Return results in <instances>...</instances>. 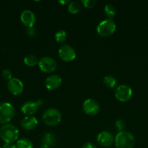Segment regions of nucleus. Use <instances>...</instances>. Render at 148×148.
<instances>
[{
  "mask_svg": "<svg viewBox=\"0 0 148 148\" xmlns=\"http://www.w3.org/2000/svg\"><path fill=\"white\" fill-rule=\"evenodd\" d=\"M19 130L14 124H6L0 128V138L5 143H15L19 140Z\"/></svg>",
  "mask_w": 148,
  "mask_h": 148,
  "instance_id": "obj_1",
  "label": "nucleus"
},
{
  "mask_svg": "<svg viewBox=\"0 0 148 148\" xmlns=\"http://www.w3.org/2000/svg\"><path fill=\"white\" fill-rule=\"evenodd\" d=\"M135 137L128 131L120 132L115 137V148H133Z\"/></svg>",
  "mask_w": 148,
  "mask_h": 148,
  "instance_id": "obj_2",
  "label": "nucleus"
},
{
  "mask_svg": "<svg viewBox=\"0 0 148 148\" xmlns=\"http://www.w3.org/2000/svg\"><path fill=\"white\" fill-rule=\"evenodd\" d=\"M42 120L46 125L49 127H55L60 123L62 120V114L60 111L57 108H48L43 114Z\"/></svg>",
  "mask_w": 148,
  "mask_h": 148,
  "instance_id": "obj_3",
  "label": "nucleus"
},
{
  "mask_svg": "<svg viewBox=\"0 0 148 148\" xmlns=\"http://www.w3.org/2000/svg\"><path fill=\"white\" fill-rule=\"evenodd\" d=\"M15 108L10 103H0V124H9L15 116Z\"/></svg>",
  "mask_w": 148,
  "mask_h": 148,
  "instance_id": "obj_4",
  "label": "nucleus"
},
{
  "mask_svg": "<svg viewBox=\"0 0 148 148\" xmlns=\"http://www.w3.org/2000/svg\"><path fill=\"white\" fill-rule=\"evenodd\" d=\"M116 25L113 20L106 19L100 22L97 26V32L102 37H109L115 33Z\"/></svg>",
  "mask_w": 148,
  "mask_h": 148,
  "instance_id": "obj_5",
  "label": "nucleus"
},
{
  "mask_svg": "<svg viewBox=\"0 0 148 148\" xmlns=\"http://www.w3.org/2000/svg\"><path fill=\"white\" fill-rule=\"evenodd\" d=\"M39 69L45 73H51L55 72L57 67V64L55 59L51 56H43L41 58L38 64Z\"/></svg>",
  "mask_w": 148,
  "mask_h": 148,
  "instance_id": "obj_6",
  "label": "nucleus"
},
{
  "mask_svg": "<svg viewBox=\"0 0 148 148\" xmlns=\"http://www.w3.org/2000/svg\"><path fill=\"white\" fill-rule=\"evenodd\" d=\"M58 55L62 61L66 62H72L76 57V51L73 47L68 44L62 45L58 50Z\"/></svg>",
  "mask_w": 148,
  "mask_h": 148,
  "instance_id": "obj_7",
  "label": "nucleus"
},
{
  "mask_svg": "<svg viewBox=\"0 0 148 148\" xmlns=\"http://www.w3.org/2000/svg\"><path fill=\"white\" fill-rule=\"evenodd\" d=\"M115 98L120 102H127L133 95V90L126 85H120L116 88L115 91Z\"/></svg>",
  "mask_w": 148,
  "mask_h": 148,
  "instance_id": "obj_8",
  "label": "nucleus"
},
{
  "mask_svg": "<svg viewBox=\"0 0 148 148\" xmlns=\"http://www.w3.org/2000/svg\"><path fill=\"white\" fill-rule=\"evenodd\" d=\"M83 110L89 116H95L100 112V107L98 102L92 98H88L83 103Z\"/></svg>",
  "mask_w": 148,
  "mask_h": 148,
  "instance_id": "obj_9",
  "label": "nucleus"
},
{
  "mask_svg": "<svg viewBox=\"0 0 148 148\" xmlns=\"http://www.w3.org/2000/svg\"><path fill=\"white\" fill-rule=\"evenodd\" d=\"M97 142L102 147H108L114 143V136L110 132L102 131L97 135Z\"/></svg>",
  "mask_w": 148,
  "mask_h": 148,
  "instance_id": "obj_10",
  "label": "nucleus"
},
{
  "mask_svg": "<svg viewBox=\"0 0 148 148\" xmlns=\"http://www.w3.org/2000/svg\"><path fill=\"white\" fill-rule=\"evenodd\" d=\"M7 88L12 95H18L23 92L24 85L22 81L18 78L12 77L7 82Z\"/></svg>",
  "mask_w": 148,
  "mask_h": 148,
  "instance_id": "obj_11",
  "label": "nucleus"
},
{
  "mask_svg": "<svg viewBox=\"0 0 148 148\" xmlns=\"http://www.w3.org/2000/svg\"><path fill=\"white\" fill-rule=\"evenodd\" d=\"M20 20L27 27H33L36 21V17L33 12L30 10H26L22 12L20 14Z\"/></svg>",
  "mask_w": 148,
  "mask_h": 148,
  "instance_id": "obj_12",
  "label": "nucleus"
},
{
  "mask_svg": "<svg viewBox=\"0 0 148 148\" xmlns=\"http://www.w3.org/2000/svg\"><path fill=\"white\" fill-rule=\"evenodd\" d=\"M62 82V79L59 75H52L46 79L45 86L49 90H55L60 87Z\"/></svg>",
  "mask_w": 148,
  "mask_h": 148,
  "instance_id": "obj_13",
  "label": "nucleus"
},
{
  "mask_svg": "<svg viewBox=\"0 0 148 148\" xmlns=\"http://www.w3.org/2000/svg\"><path fill=\"white\" fill-rule=\"evenodd\" d=\"M38 125V120L33 116H26L20 121L22 128L27 131H31L36 129Z\"/></svg>",
  "mask_w": 148,
  "mask_h": 148,
  "instance_id": "obj_14",
  "label": "nucleus"
},
{
  "mask_svg": "<svg viewBox=\"0 0 148 148\" xmlns=\"http://www.w3.org/2000/svg\"><path fill=\"white\" fill-rule=\"evenodd\" d=\"M38 108L39 106L36 101H28L23 104L21 106V111L26 116H33L38 111Z\"/></svg>",
  "mask_w": 148,
  "mask_h": 148,
  "instance_id": "obj_15",
  "label": "nucleus"
},
{
  "mask_svg": "<svg viewBox=\"0 0 148 148\" xmlns=\"http://www.w3.org/2000/svg\"><path fill=\"white\" fill-rule=\"evenodd\" d=\"M42 144H44L48 145L49 147H52L56 143V137L53 134L50 132L45 133L43 136H42Z\"/></svg>",
  "mask_w": 148,
  "mask_h": 148,
  "instance_id": "obj_16",
  "label": "nucleus"
},
{
  "mask_svg": "<svg viewBox=\"0 0 148 148\" xmlns=\"http://www.w3.org/2000/svg\"><path fill=\"white\" fill-rule=\"evenodd\" d=\"M81 9H82V4L79 1H71L68 5V12H70L71 14H77V13L80 12Z\"/></svg>",
  "mask_w": 148,
  "mask_h": 148,
  "instance_id": "obj_17",
  "label": "nucleus"
},
{
  "mask_svg": "<svg viewBox=\"0 0 148 148\" xmlns=\"http://www.w3.org/2000/svg\"><path fill=\"white\" fill-rule=\"evenodd\" d=\"M39 59H38L37 56H36L33 54H28L23 59L24 64L26 66H33L38 65L39 64Z\"/></svg>",
  "mask_w": 148,
  "mask_h": 148,
  "instance_id": "obj_18",
  "label": "nucleus"
},
{
  "mask_svg": "<svg viewBox=\"0 0 148 148\" xmlns=\"http://www.w3.org/2000/svg\"><path fill=\"white\" fill-rule=\"evenodd\" d=\"M17 148H33V143L28 138L19 139L16 142Z\"/></svg>",
  "mask_w": 148,
  "mask_h": 148,
  "instance_id": "obj_19",
  "label": "nucleus"
},
{
  "mask_svg": "<svg viewBox=\"0 0 148 148\" xmlns=\"http://www.w3.org/2000/svg\"><path fill=\"white\" fill-rule=\"evenodd\" d=\"M104 11L105 15L108 17V19L113 20L115 16L116 10L114 6L111 4H107L104 7Z\"/></svg>",
  "mask_w": 148,
  "mask_h": 148,
  "instance_id": "obj_20",
  "label": "nucleus"
},
{
  "mask_svg": "<svg viewBox=\"0 0 148 148\" xmlns=\"http://www.w3.org/2000/svg\"><path fill=\"white\" fill-rule=\"evenodd\" d=\"M103 83L107 88H114L117 84V80L114 77L111 75H107L103 79Z\"/></svg>",
  "mask_w": 148,
  "mask_h": 148,
  "instance_id": "obj_21",
  "label": "nucleus"
},
{
  "mask_svg": "<svg viewBox=\"0 0 148 148\" xmlns=\"http://www.w3.org/2000/svg\"><path fill=\"white\" fill-rule=\"evenodd\" d=\"M55 38L57 43H62L65 42V40L67 38V33L65 30H59L55 33Z\"/></svg>",
  "mask_w": 148,
  "mask_h": 148,
  "instance_id": "obj_22",
  "label": "nucleus"
},
{
  "mask_svg": "<svg viewBox=\"0 0 148 148\" xmlns=\"http://www.w3.org/2000/svg\"><path fill=\"white\" fill-rule=\"evenodd\" d=\"M1 76H2L3 79L9 81L12 78V73L9 69H4L1 72Z\"/></svg>",
  "mask_w": 148,
  "mask_h": 148,
  "instance_id": "obj_23",
  "label": "nucleus"
},
{
  "mask_svg": "<svg viewBox=\"0 0 148 148\" xmlns=\"http://www.w3.org/2000/svg\"><path fill=\"white\" fill-rule=\"evenodd\" d=\"M81 4L86 8H92L96 4L94 0H81Z\"/></svg>",
  "mask_w": 148,
  "mask_h": 148,
  "instance_id": "obj_24",
  "label": "nucleus"
},
{
  "mask_svg": "<svg viewBox=\"0 0 148 148\" xmlns=\"http://www.w3.org/2000/svg\"><path fill=\"white\" fill-rule=\"evenodd\" d=\"M115 127H116V129L118 130V132L124 131L123 130H124L126 124H125V122L123 121V120H121V119L117 120V121H115Z\"/></svg>",
  "mask_w": 148,
  "mask_h": 148,
  "instance_id": "obj_25",
  "label": "nucleus"
},
{
  "mask_svg": "<svg viewBox=\"0 0 148 148\" xmlns=\"http://www.w3.org/2000/svg\"><path fill=\"white\" fill-rule=\"evenodd\" d=\"M26 33L28 36L30 37H33L36 35V30L34 27H27L26 29Z\"/></svg>",
  "mask_w": 148,
  "mask_h": 148,
  "instance_id": "obj_26",
  "label": "nucleus"
},
{
  "mask_svg": "<svg viewBox=\"0 0 148 148\" xmlns=\"http://www.w3.org/2000/svg\"><path fill=\"white\" fill-rule=\"evenodd\" d=\"M81 148H97V147L94 144V143H85V144H84V145L82 146Z\"/></svg>",
  "mask_w": 148,
  "mask_h": 148,
  "instance_id": "obj_27",
  "label": "nucleus"
},
{
  "mask_svg": "<svg viewBox=\"0 0 148 148\" xmlns=\"http://www.w3.org/2000/svg\"><path fill=\"white\" fill-rule=\"evenodd\" d=\"M2 148H17V146L14 143H5Z\"/></svg>",
  "mask_w": 148,
  "mask_h": 148,
  "instance_id": "obj_28",
  "label": "nucleus"
},
{
  "mask_svg": "<svg viewBox=\"0 0 148 148\" xmlns=\"http://www.w3.org/2000/svg\"><path fill=\"white\" fill-rule=\"evenodd\" d=\"M70 2H71V1L70 0H66V1H59V3H60V4H62V5H66V4H69Z\"/></svg>",
  "mask_w": 148,
  "mask_h": 148,
  "instance_id": "obj_29",
  "label": "nucleus"
},
{
  "mask_svg": "<svg viewBox=\"0 0 148 148\" xmlns=\"http://www.w3.org/2000/svg\"><path fill=\"white\" fill-rule=\"evenodd\" d=\"M36 103H37L38 106H39V107L41 106L42 105H43V101H41V100H39V101H36Z\"/></svg>",
  "mask_w": 148,
  "mask_h": 148,
  "instance_id": "obj_30",
  "label": "nucleus"
},
{
  "mask_svg": "<svg viewBox=\"0 0 148 148\" xmlns=\"http://www.w3.org/2000/svg\"><path fill=\"white\" fill-rule=\"evenodd\" d=\"M39 148H50V147H49V146L46 145L42 144L40 146V147H39Z\"/></svg>",
  "mask_w": 148,
  "mask_h": 148,
  "instance_id": "obj_31",
  "label": "nucleus"
},
{
  "mask_svg": "<svg viewBox=\"0 0 148 148\" xmlns=\"http://www.w3.org/2000/svg\"><path fill=\"white\" fill-rule=\"evenodd\" d=\"M0 148H1V147H0Z\"/></svg>",
  "mask_w": 148,
  "mask_h": 148,
  "instance_id": "obj_32",
  "label": "nucleus"
}]
</instances>
